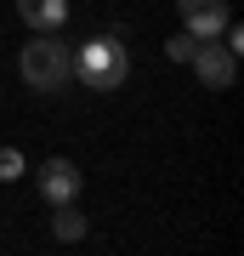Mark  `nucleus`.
Segmentation results:
<instances>
[{"label": "nucleus", "instance_id": "3", "mask_svg": "<svg viewBox=\"0 0 244 256\" xmlns=\"http://www.w3.org/2000/svg\"><path fill=\"white\" fill-rule=\"evenodd\" d=\"M176 18L193 40H216L227 23H233V6L227 0H176Z\"/></svg>", "mask_w": 244, "mask_h": 256}, {"label": "nucleus", "instance_id": "6", "mask_svg": "<svg viewBox=\"0 0 244 256\" xmlns=\"http://www.w3.org/2000/svg\"><path fill=\"white\" fill-rule=\"evenodd\" d=\"M17 12H23V23L34 34H57L68 23V0H17Z\"/></svg>", "mask_w": 244, "mask_h": 256}, {"label": "nucleus", "instance_id": "9", "mask_svg": "<svg viewBox=\"0 0 244 256\" xmlns=\"http://www.w3.org/2000/svg\"><path fill=\"white\" fill-rule=\"evenodd\" d=\"M193 46H199V40L182 28V34H171V46H165V52H171V63H188V57H193Z\"/></svg>", "mask_w": 244, "mask_h": 256}, {"label": "nucleus", "instance_id": "4", "mask_svg": "<svg viewBox=\"0 0 244 256\" xmlns=\"http://www.w3.org/2000/svg\"><path fill=\"white\" fill-rule=\"evenodd\" d=\"M193 74H199V80L210 86V92H227V86H233V74H239V57L222 46V40H199V46H193Z\"/></svg>", "mask_w": 244, "mask_h": 256}, {"label": "nucleus", "instance_id": "8", "mask_svg": "<svg viewBox=\"0 0 244 256\" xmlns=\"http://www.w3.org/2000/svg\"><path fill=\"white\" fill-rule=\"evenodd\" d=\"M23 176V154L17 148H0V182H17Z\"/></svg>", "mask_w": 244, "mask_h": 256}, {"label": "nucleus", "instance_id": "5", "mask_svg": "<svg viewBox=\"0 0 244 256\" xmlns=\"http://www.w3.org/2000/svg\"><path fill=\"white\" fill-rule=\"evenodd\" d=\"M80 165H74L68 154H51L40 165V194H45V205H68V200H80Z\"/></svg>", "mask_w": 244, "mask_h": 256}, {"label": "nucleus", "instance_id": "2", "mask_svg": "<svg viewBox=\"0 0 244 256\" xmlns=\"http://www.w3.org/2000/svg\"><path fill=\"white\" fill-rule=\"evenodd\" d=\"M74 74H80L91 92H114V86H125L131 57H125L119 28H108V34H97V40H85V46L74 52Z\"/></svg>", "mask_w": 244, "mask_h": 256}, {"label": "nucleus", "instance_id": "1", "mask_svg": "<svg viewBox=\"0 0 244 256\" xmlns=\"http://www.w3.org/2000/svg\"><path fill=\"white\" fill-rule=\"evenodd\" d=\"M17 68H23L28 92H63V86L74 80V46H68L63 34H34L23 46Z\"/></svg>", "mask_w": 244, "mask_h": 256}, {"label": "nucleus", "instance_id": "7", "mask_svg": "<svg viewBox=\"0 0 244 256\" xmlns=\"http://www.w3.org/2000/svg\"><path fill=\"white\" fill-rule=\"evenodd\" d=\"M51 210H57V216H51V234L63 239V245H74V239H85V216L74 210V200H68V205H51Z\"/></svg>", "mask_w": 244, "mask_h": 256}]
</instances>
